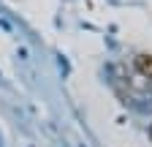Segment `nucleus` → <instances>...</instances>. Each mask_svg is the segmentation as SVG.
Returning <instances> with one entry per match:
<instances>
[{"mask_svg":"<svg viewBox=\"0 0 152 147\" xmlns=\"http://www.w3.org/2000/svg\"><path fill=\"white\" fill-rule=\"evenodd\" d=\"M136 68H139V74L152 85V54H139L136 57Z\"/></svg>","mask_w":152,"mask_h":147,"instance_id":"f257e3e1","label":"nucleus"},{"mask_svg":"<svg viewBox=\"0 0 152 147\" xmlns=\"http://www.w3.org/2000/svg\"><path fill=\"white\" fill-rule=\"evenodd\" d=\"M149 139H152V128H149Z\"/></svg>","mask_w":152,"mask_h":147,"instance_id":"f03ea898","label":"nucleus"}]
</instances>
